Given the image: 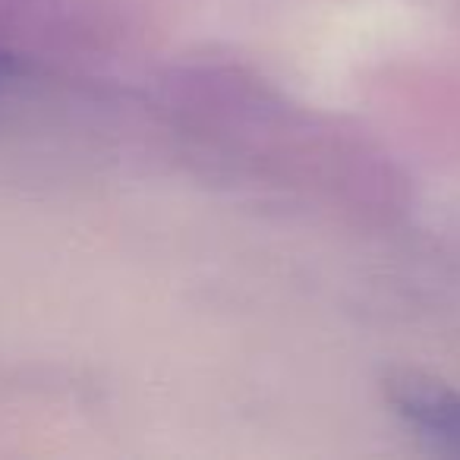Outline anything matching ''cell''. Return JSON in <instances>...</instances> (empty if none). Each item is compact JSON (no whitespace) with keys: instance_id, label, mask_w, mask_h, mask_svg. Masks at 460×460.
<instances>
[{"instance_id":"obj_1","label":"cell","mask_w":460,"mask_h":460,"mask_svg":"<svg viewBox=\"0 0 460 460\" xmlns=\"http://www.w3.org/2000/svg\"><path fill=\"white\" fill-rule=\"evenodd\" d=\"M391 407L416 432L460 454V394L420 372H401L385 382Z\"/></svg>"},{"instance_id":"obj_2","label":"cell","mask_w":460,"mask_h":460,"mask_svg":"<svg viewBox=\"0 0 460 460\" xmlns=\"http://www.w3.org/2000/svg\"><path fill=\"white\" fill-rule=\"evenodd\" d=\"M7 70H10V64H7V60H4V58H0V79L7 76Z\"/></svg>"}]
</instances>
